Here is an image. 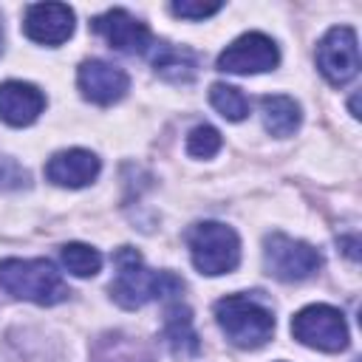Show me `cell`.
Masks as SVG:
<instances>
[{
	"mask_svg": "<svg viewBox=\"0 0 362 362\" xmlns=\"http://www.w3.org/2000/svg\"><path fill=\"white\" fill-rule=\"evenodd\" d=\"M116 277L110 280V297L122 308H141L156 297H170L184 288V283L170 272H153L144 266L133 246H122L113 255Z\"/></svg>",
	"mask_w": 362,
	"mask_h": 362,
	"instance_id": "obj_1",
	"label": "cell"
},
{
	"mask_svg": "<svg viewBox=\"0 0 362 362\" xmlns=\"http://www.w3.org/2000/svg\"><path fill=\"white\" fill-rule=\"evenodd\" d=\"M0 288L17 300H28L37 305H57L71 294L57 266L45 257L0 260Z\"/></svg>",
	"mask_w": 362,
	"mask_h": 362,
	"instance_id": "obj_2",
	"label": "cell"
},
{
	"mask_svg": "<svg viewBox=\"0 0 362 362\" xmlns=\"http://www.w3.org/2000/svg\"><path fill=\"white\" fill-rule=\"evenodd\" d=\"M215 320H218L221 331L226 334V339L238 348H246V351L266 345L274 334L272 311L246 294L221 297L215 303Z\"/></svg>",
	"mask_w": 362,
	"mask_h": 362,
	"instance_id": "obj_3",
	"label": "cell"
},
{
	"mask_svg": "<svg viewBox=\"0 0 362 362\" xmlns=\"http://www.w3.org/2000/svg\"><path fill=\"white\" fill-rule=\"evenodd\" d=\"M187 246H189L192 266L206 277L229 274L240 263L238 232L226 223H218V221H201V223L189 226Z\"/></svg>",
	"mask_w": 362,
	"mask_h": 362,
	"instance_id": "obj_4",
	"label": "cell"
},
{
	"mask_svg": "<svg viewBox=\"0 0 362 362\" xmlns=\"http://www.w3.org/2000/svg\"><path fill=\"white\" fill-rule=\"evenodd\" d=\"M291 334L297 342L314 348V351H325V354H337L348 348V322L342 317L339 308L325 305V303H314L300 308L291 317Z\"/></svg>",
	"mask_w": 362,
	"mask_h": 362,
	"instance_id": "obj_5",
	"label": "cell"
},
{
	"mask_svg": "<svg viewBox=\"0 0 362 362\" xmlns=\"http://www.w3.org/2000/svg\"><path fill=\"white\" fill-rule=\"evenodd\" d=\"M263 266L274 280L300 283L308 280L322 266V255L305 240L288 238L283 232H272L263 240Z\"/></svg>",
	"mask_w": 362,
	"mask_h": 362,
	"instance_id": "obj_6",
	"label": "cell"
},
{
	"mask_svg": "<svg viewBox=\"0 0 362 362\" xmlns=\"http://www.w3.org/2000/svg\"><path fill=\"white\" fill-rule=\"evenodd\" d=\"M317 68L331 85H345L359 71V42L351 25H334L317 42Z\"/></svg>",
	"mask_w": 362,
	"mask_h": 362,
	"instance_id": "obj_7",
	"label": "cell"
},
{
	"mask_svg": "<svg viewBox=\"0 0 362 362\" xmlns=\"http://www.w3.org/2000/svg\"><path fill=\"white\" fill-rule=\"evenodd\" d=\"M280 62V51L274 45L272 37L260 34V31H249L240 34L238 40H232L221 54H218V71L223 74H263V71H274Z\"/></svg>",
	"mask_w": 362,
	"mask_h": 362,
	"instance_id": "obj_8",
	"label": "cell"
},
{
	"mask_svg": "<svg viewBox=\"0 0 362 362\" xmlns=\"http://www.w3.org/2000/svg\"><path fill=\"white\" fill-rule=\"evenodd\" d=\"M76 17L74 8L65 3H34L25 8L23 31L28 40L40 45H62L74 34Z\"/></svg>",
	"mask_w": 362,
	"mask_h": 362,
	"instance_id": "obj_9",
	"label": "cell"
},
{
	"mask_svg": "<svg viewBox=\"0 0 362 362\" xmlns=\"http://www.w3.org/2000/svg\"><path fill=\"white\" fill-rule=\"evenodd\" d=\"M93 31L122 54H144L153 45L150 28L124 8H110L93 17Z\"/></svg>",
	"mask_w": 362,
	"mask_h": 362,
	"instance_id": "obj_10",
	"label": "cell"
},
{
	"mask_svg": "<svg viewBox=\"0 0 362 362\" xmlns=\"http://www.w3.org/2000/svg\"><path fill=\"white\" fill-rule=\"evenodd\" d=\"M76 85H79V90L88 102L113 105L127 93L130 79L122 68H116L105 59H85L76 71Z\"/></svg>",
	"mask_w": 362,
	"mask_h": 362,
	"instance_id": "obj_11",
	"label": "cell"
},
{
	"mask_svg": "<svg viewBox=\"0 0 362 362\" xmlns=\"http://www.w3.org/2000/svg\"><path fill=\"white\" fill-rule=\"evenodd\" d=\"M99 170H102V161L96 158V153L82 150V147H71V150H59L48 158L45 178L57 187L79 189V187L93 184Z\"/></svg>",
	"mask_w": 362,
	"mask_h": 362,
	"instance_id": "obj_12",
	"label": "cell"
},
{
	"mask_svg": "<svg viewBox=\"0 0 362 362\" xmlns=\"http://www.w3.org/2000/svg\"><path fill=\"white\" fill-rule=\"evenodd\" d=\"M45 110V93L20 79H8L0 85V119L11 127H28Z\"/></svg>",
	"mask_w": 362,
	"mask_h": 362,
	"instance_id": "obj_13",
	"label": "cell"
},
{
	"mask_svg": "<svg viewBox=\"0 0 362 362\" xmlns=\"http://www.w3.org/2000/svg\"><path fill=\"white\" fill-rule=\"evenodd\" d=\"M260 113H263V127L277 139L291 136L300 127V119H303L300 105L291 96H283V93L263 96L260 99Z\"/></svg>",
	"mask_w": 362,
	"mask_h": 362,
	"instance_id": "obj_14",
	"label": "cell"
},
{
	"mask_svg": "<svg viewBox=\"0 0 362 362\" xmlns=\"http://www.w3.org/2000/svg\"><path fill=\"white\" fill-rule=\"evenodd\" d=\"M164 339L170 345V351L175 356H195L198 354V334L192 328V314L187 305L175 303L167 308V320H164Z\"/></svg>",
	"mask_w": 362,
	"mask_h": 362,
	"instance_id": "obj_15",
	"label": "cell"
},
{
	"mask_svg": "<svg viewBox=\"0 0 362 362\" xmlns=\"http://www.w3.org/2000/svg\"><path fill=\"white\" fill-rule=\"evenodd\" d=\"M153 68L158 76L170 82H189L195 76V54L187 48H175L170 42H156Z\"/></svg>",
	"mask_w": 362,
	"mask_h": 362,
	"instance_id": "obj_16",
	"label": "cell"
},
{
	"mask_svg": "<svg viewBox=\"0 0 362 362\" xmlns=\"http://www.w3.org/2000/svg\"><path fill=\"white\" fill-rule=\"evenodd\" d=\"M209 102H212V107H215L223 119H229V122H240V119L249 116V99H246L243 90L235 88V85L215 82V85L209 88Z\"/></svg>",
	"mask_w": 362,
	"mask_h": 362,
	"instance_id": "obj_17",
	"label": "cell"
},
{
	"mask_svg": "<svg viewBox=\"0 0 362 362\" xmlns=\"http://www.w3.org/2000/svg\"><path fill=\"white\" fill-rule=\"evenodd\" d=\"M59 260L74 277H93L102 269V255L88 243H65L59 249Z\"/></svg>",
	"mask_w": 362,
	"mask_h": 362,
	"instance_id": "obj_18",
	"label": "cell"
},
{
	"mask_svg": "<svg viewBox=\"0 0 362 362\" xmlns=\"http://www.w3.org/2000/svg\"><path fill=\"white\" fill-rule=\"evenodd\" d=\"M221 144H223V139L212 124H198L187 136V153L195 158H212L221 150Z\"/></svg>",
	"mask_w": 362,
	"mask_h": 362,
	"instance_id": "obj_19",
	"label": "cell"
},
{
	"mask_svg": "<svg viewBox=\"0 0 362 362\" xmlns=\"http://www.w3.org/2000/svg\"><path fill=\"white\" fill-rule=\"evenodd\" d=\"M96 362H150V359L147 354H139V348L124 337H107L96 354Z\"/></svg>",
	"mask_w": 362,
	"mask_h": 362,
	"instance_id": "obj_20",
	"label": "cell"
},
{
	"mask_svg": "<svg viewBox=\"0 0 362 362\" xmlns=\"http://www.w3.org/2000/svg\"><path fill=\"white\" fill-rule=\"evenodd\" d=\"M223 6L221 3H192V0H175L170 3V11L181 20H206L212 14H218Z\"/></svg>",
	"mask_w": 362,
	"mask_h": 362,
	"instance_id": "obj_21",
	"label": "cell"
},
{
	"mask_svg": "<svg viewBox=\"0 0 362 362\" xmlns=\"http://www.w3.org/2000/svg\"><path fill=\"white\" fill-rule=\"evenodd\" d=\"M28 184V173L8 156L0 153V189H20Z\"/></svg>",
	"mask_w": 362,
	"mask_h": 362,
	"instance_id": "obj_22",
	"label": "cell"
},
{
	"mask_svg": "<svg viewBox=\"0 0 362 362\" xmlns=\"http://www.w3.org/2000/svg\"><path fill=\"white\" fill-rule=\"evenodd\" d=\"M0 54H3V31H0Z\"/></svg>",
	"mask_w": 362,
	"mask_h": 362,
	"instance_id": "obj_23",
	"label": "cell"
}]
</instances>
